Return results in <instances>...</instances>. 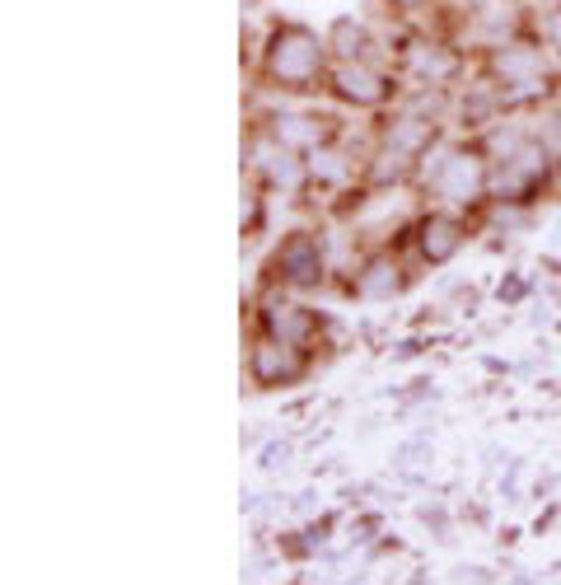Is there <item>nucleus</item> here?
<instances>
[{
	"mask_svg": "<svg viewBox=\"0 0 561 585\" xmlns=\"http://www.w3.org/2000/svg\"><path fill=\"white\" fill-rule=\"evenodd\" d=\"M328 38H318L305 24H280L267 33L263 47V81L276 89H318L328 66Z\"/></svg>",
	"mask_w": 561,
	"mask_h": 585,
	"instance_id": "obj_1",
	"label": "nucleus"
},
{
	"mask_svg": "<svg viewBox=\"0 0 561 585\" xmlns=\"http://www.w3.org/2000/svg\"><path fill=\"white\" fill-rule=\"evenodd\" d=\"M431 198L449 211H464L491 198V155L483 146H454V155L431 183Z\"/></svg>",
	"mask_w": 561,
	"mask_h": 585,
	"instance_id": "obj_2",
	"label": "nucleus"
},
{
	"mask_svg": "<svg viewBox=\"0 0 561 585\" xmlns=\"http://www.w3.org/2000/svg\"><path fill=\"white\" fill-rule=\"evenodd\" d=\"M267 272H272V281L290 286V290H309V286H318V281H324V272H328L324 240H318L314 230H295V234H286V240L276 244Z\"/></svg>",
	"mask_w": 561,
	"mask_h": 585,
	"instance_id": "obj_3",
	"label": "nucleus"
},
{
	"mask_svg": "<svg viewBox=\"0 0 561 585\" xmlns=\"http://www.w3.org/2000/svg\"><path fill=\"white\" fill-rule=\"evenodd\" d=\"M309 370V347L299 342H280L272 333H263L253 347H248V375L257 389H286V384H299Z\"/></svg>",
	"mask_w": 561,
	"mask_h": 585,
	"instance_id": "obj_4",
	"label": "nucleus"
},
{
	"mask_svg": "<svg viewBox=\"0 0 561 585\" xmlns=\"http://www.w3.org/2000/svg\"><path fill=\"white\" fill-rule=\"evenodd\" d=\"M248 169L272 192H299V188L309 183V164L299 160V150L280 146L272 131H257L253 141H248Z\"/></svg>",
	"mask_w": 561,
	"mask_h": 585,
	"instance_id": "obj_5",
	"label": "nucleus"
},
{
	"mask_svg": "<svg viewBox=\"0 0 561 585\" xmlns=\"http://www.w3.org/2000/svg\"><path fill=\"white\" fill-rule=\"evenodd\" d=\"M328 89L351 108H379V104H389V94H393L389 75L374 62H337L328 71Z\"/></svg>",
	"mask_w": 561,
	"mask_h": 585,
	"instance_id": "obj_6",
	"label": "nucleus"
},
{
	"mask_svg": "<svg viewBox=\"0 0 561 585\" xmlns=\"http://www.w3.org/2000/svg\"><path fill=\"white\" fill-rule=\"evenodd\" d=\"M487 71L496 75L500 85H515V81H548V47H543V43H529V38H506V43L491 47Z\"/></svg>",
	"mask_w": 561,
	"mask_h": 585,
	"instance_id": "obj_7",
	"label": "nucleus"
},
{
	"mask_svg": "<svg viewBox=\"0 0 561 585\" xmlns=\"http://www.w3.org/2000/svg\"><path fill=\"white\" fill-rule=\"evenodd\" d=\"M412 240H416V253H421V263H449L458 248H464L468 240V225L454 216V211H431V216H421L416 230H412Z\"/></svg>",
	"mask_w": 561,
	"mask_h": 585,
	"instance_id": "obj_8",
	"label": "nucleus"
},
{
	"mask_svg": "<svg viewBox=\"0 0 561 585\" xmlns=\"http://www.w3.org/2000/svg\"><path fill=\"white\" fill-rule=\"evenodd\" d=\"M257 328L263 333H272V338H280V342H299V347H309L314 338H318V315L309 305H299V300H280V296H272V300H263V309H257Z\"/></svg>",
	"mask_w": 561,
	"mask_h": 585,
	"instance_id": "obj_9",
	"label": "nucleus"
},
{
	"mask_svg": "<svg viewBox=\"0 0 561 585\" xmlns=\"http://www.w3.org/2000/svg\"><path fill=\"white\" fill-rule=\"evenodd\" d=\"M403 75L412 81V89H421V85L445 89L458 75V56L445 43H426V38H416V43L403 47Z\"/></svg>",
	"mask_w": 561,
	"mask_h": 585,
	"instance_id": "obj_10",
	"label": "nucleus"
},
{
	"mask_svg": "<svg viewBox=\"0 0 561 585\" xmlns=\"http://www.w3.org/2000/svg\"><path fill=\"white\" fill-rule=\"evenodd\" d=\"M267 131L276 136L280 146H290L299 155L318 150L324 141H332V117H318V113H299V108H280L267 117Z\"/></svg>",
	"mask_w": 561,
	"mask_h": 585,
	"instance_id": "obj_11",
	"label": "nucleus"
},
{
	"mask_svg": "<svg viewBox=\"0 0 561 585\" xmlns=\"http://www.w3.org/2000/svg\"><path fill=\"white\" fill-rule=\"evenodd\" d=\"M403 286H407V272H403V263H398L393 253H384V248L370 253V258L351 272V290H356L360 300H370V305L393 300Z\"/></svg>",
	"mask_w": 561,
	"mask_h": 585,
	"instance_id": "obj_12",
	"label": "nucleus"
},
{
	"mask_svg": "<svg viewBox=\"0 0 561 585\" xmlns=\"http://www.w3.org/2000/svg\"><path fill=\"white\" fill-rule=\"evenodd\" d=\"M435 141V123H426V117H416V113H407V108H398L384 127H379V146H389V150H398V155H416L426 150Z\"/></svg>",
	"mask_w": 561,
	"mask_h": 585,
	"instance_id": "obj_13",
	"label": "nucleus"
},
{
	"mask_svg": "<svg viewBox=\"0 0 561 585\" xmlns=\"http://www.w3.org/2000/svg\"><path fill=\"white\" fill-rule=\"evenodd\" d=\"M328 52L337 56V62H370V52H374V33L366 19H332V29H328Z\"/></svg>",
	"mask_w": 561,
	"mask_h": 585,
	"instance_id": "obj_14",
	"label": "nucleus"
},
{
	"mask_svg": "<svg viewBox=\"0 0 561 585\" xmlns=\"http://www.w3.org/2000/svg\"><path fill=\"white\" fill-rule=\"evenodd\" d=\"M305 164H309V183H314V188H342V183H351V173H356L351 155L337 150L332 141H324L318 150H309Z\"/></svg>",
	"mask_w": 561,
	"mask_h": 585,
	"instance_id": "obj_15",
	"label": "nucleus"
},
{
	"mask_svg": "<svg viewBox=\"0 0 561 585\" xmlns=\"http://www.w3.org/2000/svg\"><path fill=\"white\" fill-rule=\"evenodd\" d=\"M538 33H543V47H552L561 56V6L543 14V24H538Z\"/></svg>",
	"mask_w": 561,
	"mask_h": 585,
	"instance_id": "obj_16",
	"label": "nucleus"
},
{
	"mask_svg": "<svg viewBox=\"0 0 561 585\" xmlns=\"http://www.w3.org/2000/svg\"><path fill=\"white\" fill-rule=\"evenodd\" d=\"M389 10H403V14H416V10H426L431 0H384Z\"/></svg>",
	"mask_w": 561,
	"mask_h": 585,
	"instance_id": "obj_17",
	"label": "nucleus"
}]
</instances>
